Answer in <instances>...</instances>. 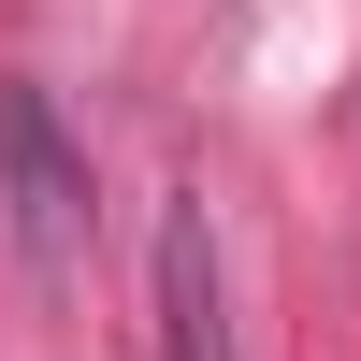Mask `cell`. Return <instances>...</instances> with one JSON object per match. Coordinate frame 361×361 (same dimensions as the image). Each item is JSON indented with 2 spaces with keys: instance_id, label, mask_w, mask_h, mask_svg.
<instances>
[{
  "instance_id": "obj_1",
  "label": "cell",
  "mask_w": 361,
  "mask_h": 361,
  "mask_svg": "<svg viewBox=\"0 0 361 361\" xmlns=\"http://www.w3.org/2000/svg\"><path fill=\"white\" fill-rule=\"evenodd\" d=\"M0 173H15V246L44 275H73V231H87V159L58 145L44 87H0Z\"/></svg>"
},
{
  "instance_id": "obj_2",
  "label": "cell",
  "mask_w": 361,
  "mask_h": 361,
  "mask_svg": "<svg viewBox=\"0 0 361 361\" xmlns=\"http://www.w3.org/2000/svg\"><path fill=\"white\" fill-rule=\"evenodd\" d=\"M159 361H231V289H217V217H159Z\"/></svg>"
}]
</instances>
